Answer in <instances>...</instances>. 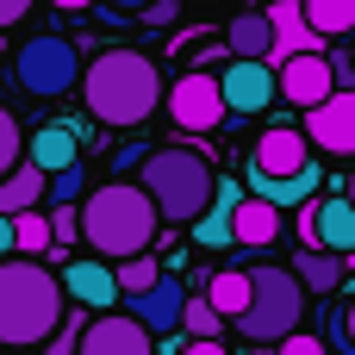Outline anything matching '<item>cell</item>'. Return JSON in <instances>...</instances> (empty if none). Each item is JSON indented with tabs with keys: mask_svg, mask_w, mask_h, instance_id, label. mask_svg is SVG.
I'll return each instance as SVG.
<instances>
[{
	"mask_svg": "<svg viewBox=\"0 0 355 355\" xmlns=\"http://www.w3.org/2000/svg\"><path fill=\"white\" fill-rule=\"evenodd\" d=\"M81 100H87V112L100 125L137 131L144 119H156V106L168 100V87H162V69L144 50H100L81 69Z\"/></svg>",
	"mask_w": 355,
	"mask_h": 355,
	"instance_id": "obj_1",
	"label": "cell"
},
{
	"mask_svg": "<svg viewBox=\"0 0 355 355\" xmlns=\"http://www.w3.org/2000/svg\"><path fill=\"white\" fill-rule=\"evenodd\" d=\"M156 237H162V212H156V200L144 193V181L112 175V181L87 187V200H81V243H87L94 256L125 262V256H144Z\"/></svg>",
	"mask_w": 355,
	"mask_h": 355,
	"instance_id": "obj_2",
	"label": "cell"
},
{
	"mask_svg": "<svg viewBox=\"0 0 355 355\" xmlns=\"http://www.w3.org/2000/svg\"><path fill=\"white\" fill-rule=\"evenodd\" d=\"M62 318H69L62 275H50L37 256H6L0 262V343L6 349H44Z\"/></svg>",
	"mask_w": 355,
	"mask_h": 355,
	"instance_id": "obj_3",
	"label": "cell"
},
{
	"mask_svg": "<svg viewBox=\"0 0 355 355\" xmlns=\"http://www.w3.org/2000/svg\"><path fill=\"white\" fill-rule=\"evenodd\" d=\"M137 181H144V193L156 200L162 225H193V218H206V206L218 200V168H212V156L193 150V144H162V150H150L144 168H137Z\"/></svg>",
	"mask_w": 355,
	"mask_h": 355,
	"instance_id": "obj_4",
	"label": "cell"
},
{
	"mask_svg": "<svg viewBox=\"0 0 355 355\" xmlns=\"http://www.w3.org/2000/svg\"><path fill=\"white\" fill-rule=\"evenodd\" d=\"M306 281L293 275V262H250V306L237 318V337L256 349V343H281L293 331H306Z\"/></svg>",
	"mask_w": 355,
	"mask_h": 355,
	"instance_id": "obj_5",
	"label": "cell"
},
{
	"mask_svg": "<svg viewBox=\"0 0 355 355\" xmlns=\"http://www.w3.org/2000/svg\"><path fill=\"white\" fill-rule=\"evenodd\" d=\"M12 81H19L31 100H62L69 87H81V50H75L62 31H37V37L19 44Z\"/></svg>",
	"mask_w": 355,
	"mask_h": 355,
	"instance_id": "obj_6",
	"label": "cell"
},
{
	"mask_svg": "<svg viewBox=\"0 0 355 355\" xmlns=\"http://www.w3.org/2000/svg\"><path fill=\"white\" fill-rule=\"evenodd\" d=\"M168 119L181 125V131H218L225 119H231V106H225V81L212 75V69H193V75H181L175 87H168Z\"/></svg>",
	"mask_w": 355,
	"mask_h": 355,
	"instance_id": "obj_7",
	"label": "cell"
},
{
	"mask_svg": "<svg viewBox=\"0 0 355 355\" xmlns=\"http://www.w3.org/2000/svg\"><path fill=\"white\" fill-rule=\"evenodd\" d=\"M218 81H225L231 125H237V119L268 112V106H275V94H281V75H275V62H268V56H231V69H218Z\"/></svg>",
	"mask_w": 355,
	"mask_h": 355,
	"instance_id": "obj_8",
	"label": "cell"
},
{
	"mask_svg": "<svg viewBox=\"0 0 355 355\" xmlns=\"http://www.w3.org/2000/svg\"><path fill=\"white\" fill-rule=\"evenodd\" d=\"M275 75H281V100H287V106H300V112H312L318 100H331V94H337V62H331L324 50L281 56V62H275Z\"/></svg>",
	"mask_w": 355,
	"mask_h": 355,
	"instance_id": "obj_9",
	"label": "cell"
},
{
	"mask_svg": "<svg viewBox=\"0 0 355 355\" xmlns=\"http://www.w3.org/2000/svg\"><path fill=\"white\" fill-rule=\"evenodd\" d=\"M62 293L81 306V312H112L119 300H125V287H119V268L106 262V256H75L69 268H62Z\"/></svg>",
	"mask_w": 355,
	"mask_h": 355,
	"instance_id": "obj_10",
	"label": "cell"
},
{
	"mask_svg": "<svg viewBox=\"0 0 355 355\" xmlns=\"http://www.w3.org/2000/svg\"><path fill=\"white\" fill-rule=\"evenodd\" d=\"M306 250H331V256H355V200L349 193H324L306 206Z\"/></svg>",
	"mask_w": 355,
	"mask_h": 355,
	"instance_id": "obj_11",
	"label": "cell"
},
{
	"mask_svg": "<svg viewBox=\"0 0 355 355\" xmlns=\"http://www.w3.org/2000/svg\"><path fill=\"white\" fill-rule=\"evenodd\" d=\"M81 355H156V331L131 312H94L81 331Z\"/></svg>",
	"mask_w": 355,
	"mask_h": 355,
	"instance_id": "obj_12",
	"label": "cell"
},
{
	"mask_svg": "<svg viewBox=\"0 0 355 355\" xmlns=\"http://www.w3.org/2000/svg\"><path fill=\"white\" fill-rule=\"evenodd\" d=\"M306 137L324 156H355V87H337L331 100L306 112Z\"/></svg>",
	"mask_w": 355,
	"mask_h": 355,
	"instance_id": "obj_13",
	"label": "cell"
},
{
	"mask_svg": "<svg viewBox=\"0 0 355 355\" xmlns=\"http://www.w3.org/2000/svg\"><path fill=\"white\" fill-rule=\"evenodd\" d=\"M125 312H131L137 324H150L156 337H175V331H181V312H187V287H181V275H175V268H162V281H156V287L125 293Z\"/></svg>",
	"mask_w": 355,
	"mask_h": 355,
	"instance_id": "obj_14",
	"label": "cell"
},
{
	"mask_svg": "<svg viewBox=\"0 0 355 355\" xmlns=\"http://www.w3.org/2000/svg\"><path fill=\"white\" fill-rule=\"evenodd\" d=\"M250 168H256V175H300V168H312V137H306V125H268V131L256 137V150H250Z\"/></svg>",
	"mask_w": 355,
	"mask_h": 355,
	"instance_id": "obj_15",
	"label": "cell"
},
{
	"mask_svg": "<svg viewBox=\"0 0 355 355\" xmlns=\"http://www.w3.org/2000/svg\"><path fill=\"white\" fill-rule=\"evenodd\" d=\"M231 231H237V250H268V243H281V206L262 193H243L231 212Z\"/></svg>",
	"mask_w": 355,
	"mask_h": 355,
	"instance_id": "obj_16",
	"label": "cell"
},
{
	"mask_svg": "<svg viewBox=\"0 0 355 355\" xmlns=\"http://www.w3.org/2000/svg\"><path fill=\"white\" fill-rule=\"evenodd\" d=\"M268 19H275V56L268 62H281V56H300V50H318L324 37L312 31V19H306V6L300 0H275L268 6Z\"/></svg>",
	"mask_w": 355,
	"mask_h": 355,
	"instance_id": "obj_17",
	"label": "cell"
},
{
	"mask_svg": "<svg viewBox=\"0 0 355 355\" xmlns=\"http://www.w3.org/2000/svg\"><path fill=\"white\" fill-rule=\"evenodd\" d=\"M237 200H243V187H237V181H218V200L206 206V218H193V225H187L200 250H225V243H237V231H231Z\"/></svg>",
	"mask_w": 355,
	"mask_h": 355,
	"instance_id": "obj_18",
	"label": "cell"
},
{
	"mask_svg": "<svg viewBox=\"0 0 355 355\" xmlns=\"http://www.w3.org/2000/svg\"><path fill=\"white\" fill-rule=\"evenodd\" d=\"M25 156L37 162V168H75L81 162V131L75 125H44V131H31V144H25Z\"/></svg>",
	"mask_w": 355,
	"mask_h": 355,
	"instance_id": "obj_19",
	"label": "cell"
},
{
	"mask_svg": "<svg viewBox=\"0 0 355 355\" xmlns=\"http://www.w3.org/2000/svg\"><path fill=\"white\" fill-rule=\"evenodd\" d=\"M50 200V168H37L31 156L12 168V175H0V212H31V206H44Z\"/></svg>",
	"mask_w": 355,
	"mask_h": 355,
	"instance_id": "obj_20",
	"label": "cell"
},
{
	"mask_svg": "<svg viewBox=\"0 0 355 355\" xmlns=\"http://www.w3.org/2000/svg\"><path fill=\"white\" fill-rule=\"evenodd\" d=\"M293 275L306 281V293L331 300V293L349 281V256H331V250H300V256H293Z\"/></svg>",
	"mask_w": 355,
	"mask_h": 355,
	"instance_id": "obj_21",
	"label": "cell"
},
{
	"mask_svg": "<svg viewBox=\"0 0 355 355\" xmlns=\"http://www.w3.org/2000/svg\"><path fill=\"white\" fill-rule=\"evenodd\" d=\"M225 50L231 56H275V19L268 12H237L231 31H225Z\"/></svg>",
	"mask_w": 355,
	"mask_h": 355,
	"instance_id": "obj_22",
	"label": "cell"
},
{
	"mask_svg": "<svg viewBox=\"0 0 355 355\" xmlns=\"http://www.w3.org/2000/svg\"><path fill=\"white\" fill-rule=\"evenodd\" d=\"M312 187H318V168H300V175H256V168H250V193L275 200L281 212L300 206V200H312Z\"/></svg>",
	"mask_w": 355,
	"mask_h": 355,
	"instance_id": "obj_23",
	"label": "cell"
},
{
	"mask_svg": "<svg viewBox=\"0 0 355 355\" xmlns=\"http://www.w3.org/2000/svg\"><path fill=\"white\" fill-rule=\"evenodd\" d=\"M206 300H212V306L237 324V318H243V306H250V262H243V268H212Z\"/></svg>",
	"mask_w": 355,
	"mask_h": 355,
	"instance_id": "obj_24",
	"label": "cell"
},
{
	"mask_svg": "<svg viewBox=\"0 0 355 355\" xmlns=\"http://www.w3.org/2000/svg\"><path fill=\"white\" fill-rule=\"evenodd\" d=\"M300 6H306V19H312V31H318L324 44L355 31V0H300Z\"/></svg>",
	"mask_w": 355,
	"mask_h": 355,
	"instance_id": "obj_25",
	"label": "cell"
},
{
	"mask_svg": "<svg viewBox=\"0 0 355 355\" xmlns=\"http://www.w3.org/2000/svg\"><path fill=\"white\" fill-rule=\"evenodd\" d=\"M225 312L206 300V293H187V312H181V337H225Z\"/></svg>",
	"mask_w": 355,
	"mask_h": 355,
	"instance_id": "obj_26",
	"label": "cell"
},
{
	"mask_svg": "<svg viewBox=\"0 0 355 355\" xmlns=\"http://www.w3.org/2000/svg\"><path fill=\"white\" fill-rule=\"evenodd\" d=\"M12 225H19V256H44V250H56V237H50V212H12Z\"/></svg>",
	"mask_w": 355,
	"mask_h": 355,
	"instance_id": "obj_27",
	"label": "cell"
},
{
	"mask_svg": "<svg viewBox=\"0 0 355 355\" xmlns=\"http://www.w3.org/2000/svg\"><path fill=\"white\" fill-rule=\"evenodd\" d=\"M112 268H119V287H125V293H144V287H156V281H162V268H168V262H156V256L144 250V256H125V262H112Z\"/></svg>",
	"mask_w": 355,
	"mask_h": 355,
	"instance_id": "obj_28",
	"label": "cell"
},
{
	"mask_svg": "<svg viewBox=\"0 0 355 355\" xmlns=\"http://www.w3.org/2000/svg\"><path fill=\"white\" fill-rule=\"evenodd\" d=\"M87 200V168L75 162V168H56L50 175V206H81Z\"/></svg>",
	"mask_w": 355,
	"mask_h": 355,
	"instance_id": "obj_29",
	"label": "cell"
},
{
	"mask_svg": "<svg viewBox=\"0 0 355 355\" xmlns=\"http://www.w3.org/2000/svg\"><path fill=\"white\" fill-rule=\"evenodd\" d=\"M25 162V131H19V119L0 106V175H12Z\"/></svg>",
	"mask_w": 355,
	"mask_h": 355,
	"instance_id": "obj_30",
	"label": "cell"
},
{
	"mask_svg": "<svg viewBox=\"0 0 355 355\" xmlns=\"http://www.w3.org/2000/svg\"><path fill=\"white\" fill-rule=\"evenodd\" d=\"M318 337H324L337 355H355V343H349V318H343V300H337V306L324 300V331H318Z\"/></svg>",
	"mask_w": 355,
	"mask_h": 355,
	"instance_id": "obj_31",
	"label": "cell"
},
{
	"mask_svg": "<svg viewBox=\"0 0 355 355\" xmlns=\"http://www.w3.org/2000/svg\"><path fill=\"white\" fill-rule=\"evenodd\" d=\"M50 237H56V250L81 243V206H50Z\"/></svg>",
	"mask_w": 355,
	"mask_h": 355,
	"instance_id": "obj_32",
	"label": "cell"
},
{
	"mask_svg": "<svg viewBox=\"0 0 355 355\" xmlns=\"http://www.w3.org/2000/svg\"><path fill=\"white\" fill-rule=\"evenodd\" d=\"M81 331H87V324H81V312H69V318L56 324V337L44 343V355H81Z\"/></svg>",
	"mask_w": 355,
	"mask_h": 355,
	"instance_id": "obj_33",
	"label": "cell"
},
{
	"mask_svg": "<svg viewBox=\"0 0 355 355\" xmlns=\"http://www.w3.org/2000/svg\"><path fill=\"white\" fill-rule=\"evenodd\" d=\"M144 156H150V144H119V150H112V175H125V181H137V168H144Z\"/></svg>",
	"mask_w": 355,
	"mask_h": 355,
	"instance_id": "obj_34",
	"label": "cell"
},
{
	"mask_svg": "<svg viewBox=\"0 0 355 355\" xmlns=\"http://www.w3.org/2000/svg\"><path fill=\"white\" fill-rule=\"evenodd\" d=\"M275 349H281V355H331V343H324V337H306V331H293V337H281Z\"/></svg>",
	"mask_w": 355,
	"mask_h": 355,
	"instance_id": "obj_35",
	"label": "cell"
},
{
	"mask_svg": "<svg viewBox=\"0 0 355 355\" xmlns=\"http://www.w3.org/2000/svg\"><path fill=\"white\" fill-rule=\"evenodd\" d=\"M6 256H19V225H12V212H0V262Z\"/></svg>",
	"mask_w": 355,
	"mask_h": 355,
	"instance_id": "obj_36",
	"label": "cell"
},
{
	"mask_svg": "<svg viewBox=\"0 0 355 355\" xmlns=\"http://www.w3.org/2000/svg\"><path fill=\"white\" fill-rule=\"evenodd\" d=\"M181 355H231V349H225V337H187Z\"/></svg>",
	"mask_w": 355,
	"mask_h": 355,
	"instance_id": "obj_37",
	"label": "cell"
},
{
	"mask_svg": "<svg viewBox=\"0 0 355 355\" xmlns=\"http://www.w3.org/2000/svg\"><path fill=\"white\" fill-rule=\"evenodd\" d=\"M337 87H355V31H349V50L337 56Z\"/></svg>",
	"mask_w": 355,
	"mask_h": 355,
	"instance_id": "obj_38",
	"label": "cell"
},
{
	"mask_svg": "<svg viewBox=\"0 0 355 355\" xmlns=\"http://www.w3.org/2000/svg\"><path fill=\"white\" fill-rule=\"evenodd\" d=\"M175 6H181V0H156V6H144V25H168Z\"/></svg>",
	"mask_w": 355,
	"mask_h": 355,
	"instance_id": "obj_39",
	"label": "cell"
},
{
	"mask_svg": "<svg viewBox=\"0 0 355 355\" xmlns=\"http://www.w3.org/2000/svg\"><path fill=\"white\" fill-rule=\"evenodd\" d=\"M31 12V0H0V25H19Z\"/></svg>",
	"mask_w": 355,
	"mask_h": 355,
	"instance_id": "obj_40",
	"label": "cell"
},
{
	"mask_svg": "<svg viewBox=\"0 0 355 355\" xmlns=\"http://www.w3.org/2000/svg\"><path fill=\"white\" fill-rule=\"evenodd\" d=\"M106 12H144V6H156V0H100Z\"/></svg>",
	"mask_w": 355,
	"mask_h": 355,
	"instance_id": "obj_41",
	"label": "cell"
},
{
	"mask_svg": "<svg viewBox=\"0 0 355 355\" xmlns=\"http://www.w3.org/2000/svg\"><path fill=\"white\" fill-rule=\"evenodd\" d=\"M343 318H349V343H355V293H343Z\"/></svg>",
	"mask_w": 355,
	"mask_h": 355,
	"instance_id": "obj_42",
	"label": "cell"
},
{
	"mask_svg": "<svg viewBox=\"0 0 355 355\" xmlns=\"http://www.w3.org/2000/svg\"><path fill=\"white\" fill-rule=\"evenodd\" d=\"M50 6H62V12H87L94 0H50Z\"/></svg>",
	"mask_w": 355,
	"mask_h": 355,
	"instance_id": "obj_43",
	"label": "cell"
},
{
	"mask_svg": "<svg viewBox=\"0 0 355 355\" xmlns=\"http://www.w3.org/2000/svg\"><path fill=\"white\" fill-rule=\"evenodd\" d=\"M256 355H281V349H275V343H256Z\"/></svg>",
	"mask_w": 355,
	"mask_h": 355,
	"instance_id": "obj_44",
	"label": "cell"
},
{
	"mask_svg": "<svg viewBox=\"0 0 355 355\" xmlns=\"http://www.w3.org/2000/svg\"><path fill=\"white\" fill-rule=\"evenodd\" d=\"M343 193H349V200H355V168H349V181H343Z\"/></svg>",
	"mask_w": 355,
	"mask_h": 355,
	"instance_id": "obj_45",
	"label": "cell"
},
{
	"mask_svg": "<svg viewBox=\"0 0 355 355\" xmlns=\"http://www.w3.org/2000/svg\"><path fill=\"white\" fill-rule=\"evenodd\" d=\"M0 355H37V349H6V343H0Z\"/></svg>",
	"mask_w": 355,
	"mask_h": 355,
	"instance_id": "obj_46",
	"label": "cell"
}]
</instances>
